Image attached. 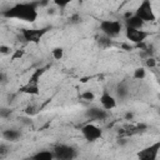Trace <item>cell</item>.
<instances>
[{
  "label": "cell",
  "instance_id": "6da1fadb",
  "mask_svg": "<svg viewBox=\"0 0 160 160\" xmlns=\"http://www.w3.org/2000/svg\"><path fill=\"white\" fill-rule=\"evenodd\" d=\"M1 15L6 19H16L24 22L32 24L38 19V2H18L4 10Z\"/></svg>",
  "mask_w": 160,
  "mask_h": 160
},
{
  "label": "cell",
  "instance_id": "7a4b0ae2",
  "mask_svg": "<svg viewBox=\"0 0 160 160\" xmlns=\"http://www.w3.org/2000/svg\"><path fill=\"white\" fill-rule=\"evenodd\" d=\"M45 69H46V68L36 69V70L31 74V76L29 78L28 82L19 88L20 92H24V94H28V95H38V94L40 92V89H39V80H40V76L44 74Z\"/></svg>",
  "mask_w": 160,
  "mask_h": 160
},
{
  "label": "cell",
  "instance_id": "3957f363",
  "mask_svg": "<svg viewBox=\"0 0 160 160\" xmlns=\"http://www.w3.org/2000/svg\"><path fill=\"white\" fill-rule=\"evenodd\" d=\"M121 29H122V24L120 22V20H102L99 24V30L101 31V34L111 39L118 36Z\"/></svg>",
  "mask_w": 160,
  "mask_h": 160
},
{
  "label": "cell",
  "instance_id": "277c9868",
  "mask_svg": "<svg viewBox=\"0 0 160 160\" xmlns=\"http://www.w3.org/2000/svg\"><path fill=\"white\" fill-rule=\"evenodd\" d=\"M134 14L139 16L144 22H154L156 20V15L152 10V5L150 0H142L140 5L136 8Z\"/></svg>",
  "mask_w": 160,
  "mask_h": 160
},
{
  "label": "cell",
  "instance_id": "5b68a950",
  "mask_svg": "<svg viewBox=\"0 0 160 160\" xmlns=\"http://www.w3.org/2000/svg\"><path fill=\"white\" fill-rule=\"evenodd\" d=\"M52 154H54V159H58V160H71L78 155L75 148L66 144L56 145L52 150Z\"/></svg>",
  "mask_w": 160,
  "mask_h": 160
},
{
  "label": "cell",
  "instance_id": "8992f818",
  "mask_svg": "<svg viewBox=\"0 0 160 160\" xmlns=\"http://www.w3.org/2000/svg\"><path fill=\"white\" fill-rule=\"evenodd\" d=\"M80 131H81L82 138L85 140L90 141V142L96 141V140H99L102 136V130L98 125H95L92 122H88V124L82 125L81 129H80Z\"/></svg>",
  "mask_w": 160,
  "mask_h": 160
},
{
  "label": "cell",
  "instance_id": "52a82bcc",
  "mask_svg": "<svg viewBox=\"0 0 160 160\" xmlns=\"http://www.w3.org/2000/svg\"><path fill=\"white\" fill-rule=\"evenodd\" d=\"M49 31V28H41V29H21V36L25 41L38 44L42 39V36Z\"/></svg>",
  "mask_w": 160,
  "mask_h": 160
},
{
  "label": "cell",
  "instance_id": "ba28073f",
  "mask_svg": "<svg viewBox=\"0 0 160 160\" xmlns=\"http://www.w3.org/2000/svg\"><path fill=\"white\" fill-rule=\"evenodd\" d=\"M125 36L130 42L141 44L149 36V32L142 29H134V28H125Z\"/></svg>",
  "mask_w": 160,
  "mask_h": 160
},
{
  "label": "cell",
  "instance_id": "9c48e42d",
  "mask_svg": "<svg viewBox=\"0 0 160 160\" xmlns=\"http://www.w3.org/2000/svg\"><path fill=\"white\" fill-rule=\"evenodd\" d=\"M160 150V141H156L155 144L140 150L138 152V158L140 160H155Z\"/></svg>",
  "mask_w": 160,
  "mask_h": 160
},
{
  "label": "cell",
  "instance_id": "30bf717a",
  "mask_svg": "<svg viewBox=\"0 0 160 160\" xmlns=\"http://www.w3.org/2000/svg\"><path fill=\"white\" fill-rule=\"evenodd\" d=\"M99 101H100L101 108H102L104 110H106V111L112 110V109L116 108V99H115L110 92H108L106 90L100 95Z\"/></svg>",
  "mask_w": 160,
  "mask_h": 160
},
{
  "label": "cell",
  "instance_id": "8fae6325",
  "mask_svg": "<svg viewBox=\"0 0 160 160\" xmlns=\"http://www.w3.org/2000/svg\"><path fill=\"white\" fill-rule=\"evenodd\" d=\"M86 115L90 118V120L100 121V120H104L108 116V111L104 110L102 108H91V109H89Z\"/></svg>",
  "mask_w": 160,
  "mask_h": 160
},
{
  "label": "cell",
  "instance_id": "7c38bea8",
  "mask_svg": "<svg viewBox=\"0 0 160 160\" xmlns=\"http://www.w3.org/2000/svg\"><path fill=\"white\" fill-rule=\"evenodd\" d=\"M124 24H125V28L142 29V26H144V24H145V22H144L139 16H136L135 14H132V15H130V16H128V18L125 19Z\"/></svg>",
  "mask_w": 160,
  "mask_h": 160
},
{
  "label": "cell",
  "instance_id": "4fadbf2b",
  "mask_svg": "<svg viewBox=\"0 0 160 160\" xmlns=\"http://www.w3.org/2000/svg\"><path fill=\"white\" fill-rule=\"evenodd\" d=\"M1 136H2L4 140L14 142V141H18V140L20 139L21 134H20V131H18V130H15V129H6V130H4V131L1 132Z\"/></svg>",
  "mask_w": 160,
  "mask_h": 160
},
{
  "label": "cell",
  "instance_id": "5bb4252c",
  "mask_svg": "<svg viewBox=\"0 0 160 160\" xmlns=\"http://www.w3.org/2000/svg\"><path fill=\"white\" fill-rule=\"evenodd\" d=\"M31 158L32 159H36V160H52L54 159V154L50 150H39Z\"/></svg>",
  "mask_w": 160,
  "mask_h": 160
},
{
  "label": "cell",
  "instance_id": "9a60e30c",
  "mask_svg": "<svg viewBox=\"0 0 160 160\" xmlns=\"http://www.w3.org/2000/svg\"><path fill=\"white\" fill-rule=\"evenodd\" d=\"M98 44H99L101 48H109V46H111V38L105 36V35H101V36L98 39Z\"/></svg>",
  "mask_w": 160,
  "mask_h": 160
},
{
  "label": "cell",
  "instance_id": "2e32d148",
  "mask_svg": "<svg viewBox=\"0 0 160 160\" xmlns=\"http://www.w3.org/2000/svg\"><path fill=\"white\" fill-rule=\"evenodd\" d=\"M145 76H146V70H145V68H136V69L134 70V79H136V80H142V79H145Z\"/></svg>",
  "mask_w": 160,
  "mask_h": 160
},
{
  "label": "cell",
  "instance_id": "e0dca14e",
  "mask_svg": "<svg viewBox=\"0 0 160 160\" xmlns=\"http://www.w3.org/2000/svg\"><path fill=\"white\" fill-rule=\"evenodd\" d=\"M51 55H52V58H54L55 60H61L62 56H64V49L60 48V46L54 48V49L51 50Z\"/></svg>",
  "mask_w": 160,
  "mask_h": 160
},
{
  "label": "cell",
  "instance_id": "ac0fdd59",
  "mask_svg": "<svg viewBox=\"0 0 160 160\" xmlns=\"http://www.w3.org/2000/svg\"><path fill=\"white\" fill-rule=\"evenodd\" d=\"M79 98H80L81 100H84V101H92V100H95V95H94V92H91L90 90H86V91L81 92Z\"/></svg>",
  "mask_w": 160,
  "mask_h": 160
},
{
  "label": "cell",
  "instance_id": "d6986e66",
  "mask_svg": "<svg viewBox=\"0 0 160 160\" xmlns=\"http://www.w3.org/2000/svg\"><path fill=\"white\" fill-rule=\"evenodd\" d=\"M74 0H52V2L58 6V8H60V9H64V8H66L70 2H72Z\"/></svg>",
  "mask_w": 160,
  "mask_h": 160
},
{
  "label": "cell",
  "instance_id": "ffe728a7",
  "mask_svg": "<svg viewBox=\"0 0 160 160\" xmlns=\"http://www.w3.org/2000/svg\"><path fill=\"white\" fill-rule=\"evenodd\" d=\"M0 52L1 54H10L11 52V49L6 45H0Z\"/></svg>",
  "mask_w": 160,
  "mask_h": 160
},
{
  "label": "cell",
  "instance_id": "44dd1931",
  "mask_svg": "<svg viewBox=\"0 0 160 160\" xmlns=\"http://www.w3.org/2000/svg\"><path fill=\"white\" fill-rule=\"evenodd\" d=\"M8 151H9V148H8L6 145L1 144V145H0V155H4V154H6Z\"/></svg>",
  "mask_w": 160,
  "mask_h": 160
},
{
  "label": "cell",
  "instance_id": "7402d4cb",
  "mask_svg": "<svg viewBox=\"0 0 160 160\" xmlns=\"http://www.w3.org/2000/svg\"><path fill=\"white\" fill-rule=\"evenodd\" d=\"M146 65H148L149 68H154V66H155V59L149 58V59L146 60Z\"/></svg>",
  "mask_w": 160,
  "mask_h": 160
},
{
  "label": "cell",
  "instance_id": "603a6c76",
  "mask_svg": "<svg viewBox=\"0 0 160 160\" xmlns=\"http://www.w3.org/2000/svg\"><path fill=\"white\" fill-rule=\"evenodd\" d=\"M9 114H10V110H8V109H6V111H4V109L0 110V115H1V116H8Z\"/></svg>",
  "mask_w": 160,
  "mask_h": 160
},
{
  "label": "cell",
  "instance_id": "cb8c5ba5",
  "mask_svg": "<svg viewBox=\"0 0 160 160\" xmlns=\"http://www.w3.org/2000/svg\"><path fill=\"white\" fill-rule=\"evenodd\" d=\"M22 52H24V51H16V54H15V55L12 56V59H16V58H20V56L22 55Z\"/></svg>",
  "mask_w": 160,
  "mask_h": 160
},
{
  "label": "cell",
  "instance_id": "d4e9b609",
  "mask_svg": "<svg viewBox=\"0 0 160 160\" xmlns=\"http://www.w3.org/2000/svg\"><path fill=\"white\" fill-rule=\"evenodd\" d=\"M126 119H132V114H126Z\"/></svg>",
  "mask_w": 160,
  "mask_h": 160
},
{
  "label": "cell",
  "instance_id": "484cf974",
  "mask_svg": "<svg viewBox=\"0 0 160 160\" xmlns=\"http://www.w3.org/2000/svg\"><path fill=\"white\" fill-rule=\"evenodd\" d=\"M2 80H4V75L0 72V81H2Z\"/></svg>",
  "mask_w": 160,
  "mask_h": 160
}]
</instances>
